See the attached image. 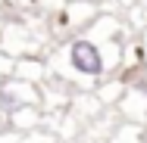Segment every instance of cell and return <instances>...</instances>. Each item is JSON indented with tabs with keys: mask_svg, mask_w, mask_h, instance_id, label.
Listing matches in <instances>:
<instances>
[{
	"mask_svg": "<svg viewBox=\"0 0 147 143\" xmlns=\"http://www.w3.org/2000/svg\"><path fill=\"white\" fill-rule=\"evenodd\" d=\"M0 44H3V53L9 56H34V47H38L34 34L25 25H3Z\"/></svg>",
	"mask_w": 147,
	"mask_h": 143,
	"instance_id": "4",
	"label": "cell"
},
{
	"mask_svg": "<svg viewBox=\"0 0 147 143\" xmlns=\"http://www.w3.org/2000/svg\"><path fill=\"white\" fill-rule=\"evenodd\" d=\"M122 6H138V3H147V0H119Z\"/></svg>",
	"mask_w": 147,
	"mask_h": 143,
	"instance_id": "7",
	"label": "cell"
},
{
	"mask_svg": "<svg viewBox=\"0 0 147 143\" xmlns=\"http://www.w3.org/2000/svg\"><path fill=\"white\" fill-rule=\"evenodd\" d=\"M122 53H125L122 41L103 44V41L91 37L88 31L75 34V37H69L53 53V59H50L53 75L50 78H72V81H78L85 87H94V84H100L110 72L122 69Z\"/></svg>",
	"mask_w": 147,
	"mask_h": 143,
	"instance_id": "1",
	"label": "cell"
},
{
	"mask_svg": "<svg viewBox=\"0 0 147 143\" xmlns=\"http://www.w3.org/2000/svg\"><path fill=\"white\" fill-rule=\"evenodd\" d=\"M50 72V65L44 62V59H34V56H19L16 59V75L13 78H22V81H41L44 75Z\"/></svg>",
	"mask_w": 147,
	"mask_h": 143,
	"instance_id": "5",
	"label": "cell"
},
{
	"mask_svg": "<svg viewBox=\"0 0 147 143\" xmlns=\"http://www.w3.org/2000/svg\"><path fill=\"white\" fill-rule=\"evenodd\" d=\"M0 103L3 109H22V106H31L38 103V90L31 87V81H22V78H6L0 84Z\"/></svg>",
	"mask_w": 147,
	"mask_h": 143,
	"instance_id": "3",
	"label": "cell"
},
{
	"mask_svg": "<svg viewBox=\"0 0 147 143\" xmlns=\"http://www.w3.org/2000/svg\"><path fill=\"white\" fill-rule=\"evenodd\" d=\"M13 75H16V59L0 50V81H6V78H13Z\"/></svg>",
	"mask_w": 147,
	"mask_h": 143,
	"instance_id": "6",
	"label": "cell"
},
{
	"mask_svg": "<svg viewBox=\"0 0 147 143\" xmlns=\"http://www.w3.org/2000/svg\"><path fill=\"white\" fill-rule=\"evenodd\" d=\"M94 19H97V13H94L91 0H69L66 6H59V13H57V31L88 28Z\"/></svg>",
	"mask_w": 147,
	"mask_h": 143,
	"instance_id": "2",
	"label": "cell"
}]
</instances>
